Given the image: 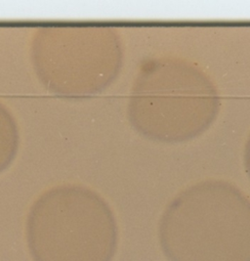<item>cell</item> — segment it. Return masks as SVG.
Segmentation results:
<instances>
[{"label":"cell","mask_w":250,"mask_h":261,"mask_svg":"<svg viewBox=\"0 0 250 261\" xmlns=\"http://www.w3.org/2000/svg\"><path fill=\"white\" fill-rule=\"evenodd\" d=\"M159 242L170 261H250V200L225 182L192 186L167 207Z\"/></svg>","instance_id":"6da1fadb"},{"label":"cell","mask_w":250,"mask_h":261,"mask_svg":"<svg viewBox=\"0 0 250 261\" xmlns=\"http://www.w3.org/2000/svg\"><path fill=\"white\" fill-rule=\"evenodd\" d=\"M26 240L35 261H112L118 228L109 206L97 193L62 185L33 204Z\"/></svg>","instance_id":"7a4b0ae2"},{"label":"cell","mask_w":250,"mask_h":261,"mask_svg":"<svg viewBox=\"0 0 250 261\" xmlns=\"http://www.w3.org/2000/svg\"><path fill=\"white\" fill-rule=\"evenodd\" d=\"M214 86L203 71L175 59L152 61L136 79L129 118L136 130L162 142H182L203 133L218 112Z\"/></svg>","instance_id":"3957f363"},{"label":"cell","mask_w":250,"mask_h":261,"mask_svg":"<svg viewBox=\"0 0 250 261\" xmlns=\"http://www.w3.org/2000/svg\"><path fill=\"white\" fill-rule=\"evenodd\" d=\"M32 59L40 82L56 95H95L115 80L121 49L115 33L100 25H49L37 31Z\"/></svg>","instance_id":"277c9868"},{"label":"cell","mask_w":250,"mask_h":261,"mask_svg":"<svg viewBox=\"0 0 250 261\" xmlns=\"http://www.w3.org/2000/svg\"><path fill=\"white\" fill-rule=\"evenodd\" d=\"M19 148V131L12 114L0 103V173L11 166Z\"/></svg>","instance_id":"5b68a950"}]
</instances>
